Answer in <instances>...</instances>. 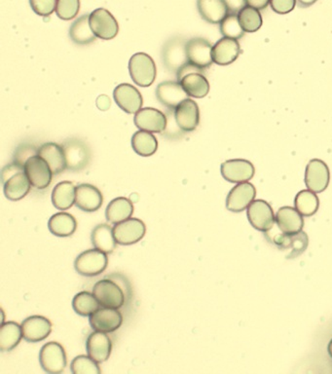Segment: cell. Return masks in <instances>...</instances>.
Listing matches in <instances>:
<instances>
[{
    "label": "cell",
    "instance_id": "44dd1931",
    "mask_svg": "<svg viewBox=\"0 0 332 374\" xmlns=\"http://www.w3.org/2000/svg\"><path fill=\"white\" fill-rule=\"evenodd\" d=\"M23 337L31 343L43 341L52 331V323L43 316H31L22 323Z\"/></svg>",
    "mask_w": 332,
    "mask_h": 374
},
{
    "label": "cell",
    "instance_id": "60d3db41",
    "mask_svg": "<svg viewBox=\"0 0 332 374\" xmlns=\"http://www.w3.org/2000/svg\"><path fill=\"white\" fill-rule=\"evenodd\" d=\"M70 370L73 374H101L97 362L90 356L80 355L73 359L70 363Z\"/></svg>",
    "mask_w": 332,
    "mask_h": 374
},
{
    "label": "cell",
    "instance_id": "e0dca14e",
    "mask_svg": "<svg viewBox=\"0 0 332 374\" xmlns=\"http://www.w3.org/2000/svg\"><path fill=\"white\" fill-rule=\"evenodd\" d=\"M220 171L224 180L232 183H247L255 173L254 164L245 159L227 160L221 165Z\"/></svg>",
    "mask_w": 332,
    "mask_h": 374
},
{
    "label": "cell",
    "instance_id": "681fc988",
    "mask_svg": "<svg viewBox=\"0 0 332 374\" xmlns=\"http://www.w3.org/2000/svg\"><path fill=\"white\" fill-rule=\"evenodd\" d=\"M271 0H247V6L254 7L257 10H264L270 4Z\"/></svg>",
    "mask_w": 332,
    "mask_h": 374
},
{
    "label": "cell",
    "instance_id": "f35d334b",
    "mask_svg": "<svg viewBox=\"0 0 332 374\" xmlns=\"http://www.w3.org/2000/svg\"><path fill=\"white\" fill-rule=\"evenodd\" d=\"M240 23L246 33H255L262 26V16L259 10L246 6L238 14Z\"/></svg>",
    "mask_w": 332,
    "mask_h": 374
},
{
    "label": "cell",
    "instance_id": "d590c367",
    "mask_svg": "<svg viewBox=\"0 0 332 374\" xmlns=\"http://www.w3.org/2000/svg\"><path fill=\"white\" fill-rule=\"evenodd\" d=\"M132 146L136 154L142 157L152 156L157 151L158 141L150 132L139 130L132 138Z\"/></svg>",
    "mask_w": 332,
    "mask_h": 374
},
{
    "label": "cell",
    "instance_id": "484cf974",
    "mask_svg": "<svg viewBox=\"0 0 332 374\" xmlns=\"http://www.w3.org/2000/svg\"><path fill=\"white\" fill-rule=\"evenodd\" d=\"M303 215L292 207H282L277 212L276 225L282 233L288 235H295L301 233L304 226Z\"/></svg>",
    "mask_w": 332,
    "mask_h": 374
},
{
    "label": "cell",
    "instance_id": "2e32d148",
    "mask_svg": "<svg viewBox=\"0 0 332 374\" xmlns=\"http://www.w3.org/2000/svg\"><path fill=\"white\" fill-rule=\"evenodd\" d=\"M25 171L31 186L39 191L47 188L52 183L51 169L39 155H36L26 161Z\"/></svg>",
    "mask_w": 332,
    "mask_h": 374
},
{
    "label": "cell",
    "instance_id": "ab89813d",
    "mask_svg": "<svg viewBox=\"0 0 332 374\" xmlns=\"http://www.w3.org/2000/svg\"><path fill=\"white\" fill-rule=\"evenodd\" d=\"M220 33L223 38H233L239 41L244 38L246 31L242 28L238 14L229 13L225 19L220 23Z\"/></svg>",
    "mask_w": 332,
    "mask_h": 374
},
{
    "label": "cell",
    "instance_id": "9a60e30c",
    "mask_svg": "<svg viewBox=\"0 0 332 374\" xmlns=\"http://www.w3.org/2000/svg\"><path fill=\"white\" fill-rule=\"evenodd\" d=\"M89 323L95 331L113 333L122 326L123 315L116 308L102 307L90 316Z\"/></svg>",
    "mask_w": 332,
    "mask_h": 374
},
{
    "label": "cell",
    "instance_id": "7bdbcfd3",
    "mask_svg": "<svg viewBox=\"0 0 332 374\" xmlns=\"http://www.w3.org/2000/svg\"><path fill=\"white\" fill-rule=\"evenodd\" d=\"M38 149L30 142H23L15 149L14 154H13V162L25 167L26 161L30 158L38 155Z\"/></svg>",
    "mask_w": 332,
    "mask_h": 374
},
{
    "label": "cell",
    "instance_id": "f6af8a7d",
    "mask_svg": "<svg viewBox=\"0 0 332 374\" xmlns=\"http://www.w3.org/2000/svg\"><path fill=\"white\" fill-rule=\"evenodd\" d=\"M166 115H167V127H166L165 131L163 132L162 135L164 136L165 138L170 139L183 138L184 133L181 130V128L178 127V123H176L173 109H168Z\"/></svg>",
    "mask_w": 332,
    "mask_h": 374
},
{
    "label": "cell",
    "instance_id": "bcb514c9",
    "mask_svg": "<svg viewBox=\"0 0 332 374\" xmlns=\"http://www.w3.org/2000/svg\"><path fill=\"white\" fill-rule=\"evenodd\" d=\"M297 4L296 0H271L270 6L277 14H289Z\"/></svg>",
    "mask_w": 332,
    "mask_h": 374
},
{
    "label": "cell",
    "instance_id": "9c48e42d",
    "mask_svg": "<svg viewBox=\"0 0 332 374\" xmlns=\"http://www.w3.org/2000/svg\"><path fill=\"white\" fill-rule=\"evenodd\" d=\"M276 226L274 225L272 229L265 233V236L271 243L275 244L282 251L289 250L291 251L289 258L296 257L306 250L308 237L303 231L295 235H288L282 233L278 228L276 229Z\"/></svg>",
    "mask_w": 332,
    "mask_h": 374
},
{
    "label": "cell",
    "instance_id": "277c9868",
    "mask_svg": "<svg viewBox=\"0 0 332 374\" xmlns=\"http://www.w3.org/2000/svg\"><path fill=\"white\" fill-rule=\"evenodd\" d=\"M129 73L134 84L141 87H149L156 78V65L149 55L136 53L129 62Z\"/></svg>",
    "mask_w": 332,
    "mask_h": 374
},
{
    "label": "cell",
    "instance_id": "ee69618b",
    "mask_svg": "<svg viewBox=\"0 0 332 374\" xmlns=\"http://www.w3.org/2000/svg\"><path fill=\"white\" fill-rule=\"evenodd\" d=\"M31 9L41 17H48L56 11L57 0H30Z\"/></svg>",
    "mask_w": 332,
    "mask_h": 374
},
{
    "label": "cell",
    "instance_id": "83f0119b",
    "mask_svg": "<svg viewBox=\"0 0 332 374\" xmlns=\"http://www.w3.org/2000/svg\"><path fill=\"white\" fill-rule=\"evenodd\" d=\"M38 155L49 165L53 175H59L67 169L64 149L55 142H46L38 149Z\"/></svg>",
    "mask_w": 332,
    "mask_h": 374
},
{
    "label": "cell",
    "instance_id": "4316f807",
    "mask_svg": "<svg viewBox=\"0 0 332 374\" xmlns=\"http://www.w3.org/2000/svg\"><path fill=\"white\" fill-rule=\"evenodd\" d=\"M241 54V46L238 41L223 38L213 47V63L218 65L233 64Z\"/></svg>",
    "mask_w": 332,
    "mask_h": 374
},
{
    "label": "cell",
    "instance_id": "8fae6325",
    "mask_svg": "<svg viewBox=\"0 0 332 374\" xmlns=\"http://www.w3.org/2000/svg\"><path fill=\"white\" fill-rule=\"evenodd\" d=\"M146 233V226L139 218H128L113 226L116 241L122 246L138 243Z\"/></svg>",
    "mask_w": 332,
    "mask_h": 374
},
{
    "label": "cell",
    "instance_id": "f1b7e54d",
    "mask_svg": "<svg viewBox=\"0 0 332 374\" xmlns=\"http://www.w3.org/2000/svg\"><path fill=\"white\" fill-rule=\"evenodd\" d=\"M197 8L202 19L213 25L220 23L229 14L224 0H197Z\"/></svg>",
    "mask_w": 332,
    "mask_h": 374
},
{
    "label": "cell",
    "instance_id": "3957f363",
    "mask_svg": "<svg viewBox=\"0 0 332 374\" xmlns=\"http://www.w3.org/2000/svg\"><path fill=\"white\" fill-rule=\"evenodd\" d=\"M60 146L64 149L67 170L70 172H81L91 161V150L82 139H67Z\"/></svg>",
    "mask_w": 332,
    "mask_h": 374
},
{
    "label": "cell",
    "instance_id": "30bf717a",
    "mask_svg": "<svg viewBox=\"0 0 332 374\" xmlns=\"http://www.w3.org/2000/svg\"><path fill=\"white\" fill-rule=\"evenodd\" d=\"M90 25L97 38L104 41L114 38L119 31L114 16L105 8H97L90 14Z\"/></svg>",
    "mask_w": 332,
    "mask_h": 374
},
{
    "label": "cell",
    "instance_id": "4dcf8cb0",
    "mask_svg": "<svg viewBox=\"0 0 332 374\" xmlns=\"http://www.w3.org/2000/svg\"><path fill=\"white\" fill-rule=\"evenodd\" d=\"M133 213V202L125 197H118L107 205V210H105V218L109 223L117 225L132 218Z\"/></svg>",
    "mask_w": 332,
    "mask_h": 374
},
{
    "label": "cell",
    "instance_id": "7c38bea8",
    "mask_svg": "<svg viewBox=\"0 0 332 374\" xmlns=\"http://www.w3.org/2000/svg\"><path fill=\"white\" fill-rule=\"evenodd\" d=\"M247 218L252 226L258 231L267 233L276 223L272 207L264 200H255L247 208Z\"/></svg>",
    "mask_w": 332,
    "mask_h": 374
},
{
    "label": "cell",
    "instance_id": "8d00e7d4",
    "mask_svg": "<svg viewBox=\"0 0 332 374\" xmlns=\"http://www.w3.org/2000/svg\"><path fill=\"white\" fill-rule=\"evenodd\" d=\"M101 306L95 294L89 292H78L73 300V310L82 317H90Z\"/></svg>",
    "mask_w": 332,
    "mask_h": 374
},
{
    "label": "cell",
    "instance_id": "52a82bcc",
    "mask_svg": "<svg viewBox=\"0 0 332 374\" xmlns=\"http://www.w3.org/2000/svg\"><path fill=\"white\" fill-rule=\"evenodd\" d=\"M187 41L183 36H173L168 39L162 49L163 64L171 73H178L188 63L186 53Z\"/></svg>",
    "mask_w": 332,
    "mask_h": 374
},
{
    "label": "cell",
    "instance_id": "c3c4849f",
    "mask_svg": "<svg viewBox=\"0 0 332 374\" xmlns=\"http://www.w3.org/2000/svg\"><path fill=\"white\" fill-rule=\"evenodd\" d=\"M229 13L239 14L245 7L247 6V0H224Z\"/></svg>",
    "mask_w": 332,
    "mask_h": 374
},
{
    "label": "cell",
    "instance_id": "d4e9b609",
    "mask_svg": "<svg viewBox=\"0 0 332 374\" xmlns=\"http://www.w3.org/2000/svg\"><path fill=\"white\" fill-rule=\"evenodd\" d=\"M86 351L96 362L104 363L109 359L112 354V339L107 333L95 331L87 338Z\"/></svg>",
    "mask_w": 332,
    "mask_h": 374
},
{
    "label": "cell",
    "instance_id": "74e56055",
    "mask_svg": "<svg viewBox=\"0 0 332 374\" xmlns=\"http://www.w3.org/2000/svg\"><path fill=\"white\" fill-rule=\"evenodd\" d=\"M317 193L309 191H301L294 200L295 209L299 210L303 217H312L318 212L320 201Z\"/></svg>",
    "mask_w": 332,
    "mask_h": 374
},
{
    "label": "cell",
    "instance_id": "d6986e66",
    "mask_svg": "<svg viewBox=\"0 0 332 374\" xmlns=\"http://www.w3.org/2000/svg\"><path fill=\"white\" fill-rule=\"evenodd\" d=\"M134 122L139 130L162 134L167 127V115L154 107H146L136 113Z\"/></svg>",
    "mask_w": 332,
    "mask_h": 374
},
{
    "label": "cell",
    "instance_id": "816d5d0a",
    "mask_svg": "<svg viewBox=\"0 0 332 374\" xmlns=\"http://www.w3.org/2000/svg\"><path fill=\"white\" fill-rule=\"evenodd\" d=\"M328 351L329 356H331V357L332 358V338H331V341H329L328 346Z\"/></svg>",
    "mask_w": 332,
    "mask_h": 374
},
{
    "label": "cell",
    "instance_id": "b9f144b4",
    "mask_svg": "<svg viewBox=\"0 0 332 374\" xmlns=\"http://www.w3.org/2000/svg\"><path fill=\"white\" fill-rule=\"evenodd\" d=\"M80 9V0H57L56 14L60 19H75Z\"/></svg>",
    "mask_w": 332,
    "mask_h": 374
},
{
    "label": "cell",
    "instance_id": "7dc6e473",
    "mask_svg": "<svg viewBox=\"0 0 332 374\" xmlns=\"http://www.w3.org/2000/svg\"><path fill=\"white\" fill-rule=\"evenodd\" d=\"M107 278L112 279V280L115 281L116 283L119 284L121 289H123L124 294H125L126 304H128L132 299V294H133V292H132L131 284L130 282L127 280V278L122 275V274L119 273L112 274V275L107 276Z\"/></svg>",
    "mask_w": 332,
    "mask_h": 374
},
{
    "label": "cell",
    "instance_id": "5b68a950",
    "mask_svg": "<svg viewBox=\"0 0 332 374\" xmlns=\"http://www.w3.org/2000/svg\"><path fill=\"white\" fill-rule=\"evenodd\" d=\"M107 265H109L107 254L95 247L93 250L81 252L76 257L75 268L76 272L84 277H95L104 272L107 269Z\"/></svg>",
    "mask_w": 332,
    "mask_h": 374
},
{
    "label": "cell",
    "instance_id": "cb8c5ba5",
    "mask_svg": "<svg viewBox=\"0 0 332 374\" xmlns=\"http://www.w3.org/2000/svg\"><path fill=\"white\" fill-rule=\"evenodd\" d=\"M176 123L181 130L191 133L196 130L200 122V110L198 105L191 99H187L173 109Z\"/></svg>",
    "mask_w": 332,
    "mask_h": 374
},
{
    "label": "cell",
    "instance_id": "5bb4252c",
    "mask_svg": "<svg viewBox=\"0 0 332 374\" xmlns=\"http://www.w3.org/2000/svg\"><path fill=\"white\" fill-rule=\"evenodd\" d=\"M329 181L331 172L328 166L323 160H311L305 172V183L308 189L315 193H321L328 188Z\"/></svg>",
    "mask_w": 332,
    "mask_h": 374
},
{
    "label": "cell",
    "instance_id": "d6a6232c",
    "mask_svg": "<svg viewBox=\"0 0 332 374\" xmlns=\"http://www.w3.org/2000/svg\"><path fill=\"white\" fill-rule=\"evenodd\" d=\"M70 38L77 46H84L96 41L97 36L90 25V15H82L76 19L70 28Z\"/></svg>",
    "mask_w": 332,
    "mask_h": 374
},
{
    "label": "cell",
    "instance_id": "603a6c76",
    "mask_svg": "<svg viewBox=\"0 0 332 374\" xmlns=\"http://www.w3.org/2000/svg\"><path fill=\"white\" fill-rule=\"evenodd\" d=\"M104 197L97 187L89 183L76 186L75 206L83 212L93 213L101 209Z\"/></svg>",
    "mask_w": 332,
    "mask_h": 374
},
{
    "label": "cell",
    "instance_id": "f546056e",
    "mask_svg": "<svg viewBox=\"0 0 332 374\" xmlns=\"http://www.w3.org/2000/svg\"><path fill=\"white\" fill-rule=\"evenodd\" d=\"M91 240L92 244L96 249L107 255L112 254L118 244L114 234H113V228H112V226L107 225V223L97 225L93 229L91 234Z\"/></svg>",
    "mask_w": 332,
    "mask_h": 374
},
{
    "label": "cell",
    "instance_id": "8992f818",
    "mask_svg": "<svg viewBox=\"0 0 332 374\" xmlns=\"http://www.w3.org/2000/svg\"><path fill=\"white\" fill-rule=\"evenodd\" d=\"M93 294L102 307L119 308L126 304V296L119 284L105 277L94 284Z\"/></svg>",
    "mask_w": 332,
    "mask_h": 374
},
{
    "label": "cell",
    "instance_id": "e575fe53",
    "mask_svg": "<svg viewBox=\"0 0 332 374\" xmlns=\"http://www.w3.org/2000/svg\"><path fill=\"white\" fill-rule=\"evenodd\" d=\"M22 338V326L15 322L2 323L0 328V351H12L19 345Z\"/></svg>",
    "mask_w": 332,
    "mask_h": 374
},
{
    "label": "cell",
    "instance_id": "7402d4cb",
    "mask_svg": "<svg viewBox=\"0 0 332 374\" xmlns=\"http://www.w3.org/2000/svg\"><path fill=\"white\" fill-rule=\"evenodd\" d=\"M188 94L178 81H164L157 86L156 97L168 109H176L181 102L189 99Z\"/></svg>",
    "mask_w": 332,
    "mask_h": 374
},
{
    "label": "cell",
    "instance_id": "7a4b0ae2",
    "mask_svg": "<svg viewBox=\"0 0 332 374\" xmlns=\"http://www.w3.org/2000/svg\"><path fill=\"white\" fill-rule=\"evenodd\" d=\"M176 78L189 97L202 99L209 94L210 83L204 75V70L189 62L176 73Z\"/></svg>",
    "mask_w": 332,
    "mask_h": 374
},
{
    "label": "cell",
    "instance_id": "836d02e7",
    "mask_svg": "<svg viewBox=\"0 0 332 374\" xmlns=\"http://www.w3.org/2000/svg\"><path fill=\"white\" fill-rule=\"evenodd\" d=\"M76 187L70 181H62L52 191V203L56 209L67 210L75 204Z\"/></svg>",
    "mask_w": 332,
    "mask_h": 374
},
{
    "label": "cell",
    "instance_id": "6da1fadb",
    "mask_svg": "<svg viewBox=\"0 0 332 374\" xmlns=\"http://www.w3.org/2000/svg\"><path fill=\"white\" fill-rule=\"evenodd\" d=\"M2 184L5 197L11 201H19L31 191V183L25 167L13 162L2 169Z\"/></svg>",
    "mask_w": 332,
    "mask_h": 374
},
{
    "label": "cell",
    "instance_id": "ac0fdd59",
    "mask_svg": "<svg viewBox=\"0 0 332 374\" xmlns=\"http://www.w3.org/2000/svg\"><path fill=\"white\" fill-rule=\"evenodd\" d=\"M257 196L254 184L249 183H237L229 192L226 198V208L233 213H241L249 208Z\"/></svg>",
    "mask_w": 332,
    "mask_h": 374
},
{
    "label": "cell",
    "instance_id": "ba28073f",
    "mask_svg": "<svg viewBox=\"0 0 332 374\" xmlns=\"http://www.w3.org/2000/svg\"><path fill=\"white\" fill-rule=\"evenodd\" d=\"M39 363L45 373L60 374L67 367L68 360L65 348L58 342H48L39 352Z\"/></svg>",
    "mask_w": 332,
    "mask_h": 374
},
{
    "label": "cell",
    "instance_id": "1f68e13d",
    "mask_svg": "<svg viewBox=\"0 0 332 374\" xmlns=\"http://www.w3.org/2000/svg\"><path fill=\"white\" fill-rule=\"evenodd\" d=\"M77 221L73 215L60 212L53 215L48 221V229L53 235L70 237L75 233Z\"/></svg>",
    "mask_w": 332,
    "mask_h": 374
},
{
    "label": "cell",
    "instance_id": "f907efd6",
    "mask_svg": "<svg viewBox=\"0 0 332 374\" xmlns=\"http://www.w3.org/2000/svg\"><path fill=\"white\" fill-rule=\"evenodd\" d=\"M299 8H309L315 4L318 0H296Z\"/></svg>",
    "mask_w": 332,
    "mask_h": 374
},
{
    "label": "cell",
    "instance_id": "4fadbf2b",
    "mask_svg": "<svg viewBox=\"0 0 332 374\" xmlns=\"http://www.w3.org/2000/svg\"><path fill=\"white\" fill-rule=\"evenodd\" d=\"M213 46L207 39L195 38L186 44L187 59L191 65L205 70L213 65Z\"/></svg>",
    "mask_w": 332,
    "mask_h": 374
},
{
    "label": "cell",
    "instance_id": "ffe728a7",
    "mask_svg": "<svg viewBox=\"0 0 332 374\" xmlns=\"http://www.w3.org/2000/svg\"><path fill=\"white\" fill-rule=\"evenodd\" d=\"M113 97L118 107L129 114L138 112L144 104L138 89L128 83H122L116 87Z\"/></svg>",
    "mask_w": 332,
    "mask_h": 374
}]
</instances>
